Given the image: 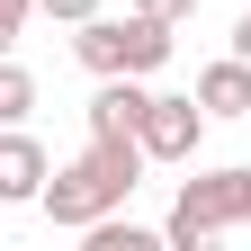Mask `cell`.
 Listing matches in <instances>:
<instances>
[{
	"mask_svg": "<svg viewBox=\"0 0 251 251\" xmlns=\"http://www.w3.org/2000/svg\"><path fill=\"white\" fill-rule=\"evenodd\" d=\"M135 188H144V144L135 135H90L63 171H45V198L36 206L63 233H81V225H99V215H117Z\"/></svg>",
	"mask_w": 251,
	"mask_h": 251,
	"instance_id": "cell-1",
	"label": "cell"
},
{
	"mask_svg": "<svg viewBox=\"0 0 251 251\" xmlns=\"http://www.w3.org/2000/svg\"><path fill=\"white\" fill-rule=\"evenodd\" d=\"M72 54H81V72H135V81H152L171 63V18H152V9H126V18H108V9H90L81 18V36H72Z\"/></svg>",
	"mask_w": 251,
	"mask_h": 251,
	"instance_id": "cell-2",
	"label": "cell"
},
{
	"mask_svg": "<svg viewBox=\"0 0 251 251\" xmlns=\"http://www.w3.org/2000/svg\"><path fill=\"white\" fill-rule=\"evenodd\" d=\"M242 225H251V171H198V179H179V198L162 215V242L198 251V242L242 233Z\"/></svg>",
	"mask_w": 251,
	"mask_h": 251,
	"instance_id": "cell-3",
	"label": "cell"
},
{
	"mask_svg": "<svg viewBox=\"0 0 251 251\" xmlns=\"http://www.w3.org/2000/svg\"><path fill=\"white\" fill-rule=\"evenodd\" d=\"M206 108H198V90H152L144 99V126H135V144H144V162H188V152H198V135H206Z\"/></svg>",
	"mask_w": 251,
	"mask_h": 251,
	"instance_id": "cell-4",
	"label": "cell"
},
{
	"mask_svg": "<svg viewBox=\"0 0 251 251\" xmlns=\"http://www.w3.org/2000/svg\"><path fill=\"white\" fill-rule=\"evenodd\" d=\"M45 144L27 135V126H0V206H36L45 198Z\"/></svg>",
	"mask_w": 251,
	"mask_h": 251,
	"instance_id": "cell-5",
	"label": "cell"
},
{
	"mask_svg": "<svg viewBox=\"0 0 251 251\" xmlns=\"http://www.w3.org/2000/svg\"><path fill=\"white\" fill-rule=\"evenodd\" d=\"M198 108H206V117H251V63H242V54H225V63L198 72Z\"/></svg>",
	"mask_w": 251,
	"mask_h": 251,
	"instance_id": "cell-6",
	"label": "cell"
},
{
	"mask_svg": "<svg viewBox=\"0 0 251 251\" xmlns=\"http://www.w3.org/2000/svg\"><path fill=\"white\" fill-rule=\"evenodd\" d=\"M81 242H90V251H152V233H144L126 206H117V215H99V225H81Z\"/></svg>",
	"mask_w": 251,
	"mask_h": 251,
	"instance_id": "cell-7",
	"label": "cell"
},
{
	"mask_svg": "<svg viewBox=\"0 0 251 251\" xmlns=\"http://www.w3.org/2000/svg\"><path fill=\"white\" fill-rule=\"evenodd\" d=\"M27 108H36V72L0 54V126H27Z\"/></svg>",
	"mask_w": 251,
	"mask_h": 251,
	"instance_id": "cell-8",
	"label": "cell"
},
{
	"mask_svg": "<svg viewBox=\"0 0 251 251\" xmlns=\"http://www.w3.org/2000/svg\"><path fill=\"white\" fill-rule=\"evenodd\" d=\"M27 18H36V0H0V54L18 45V27H27Z\"/></svg>",
	"mask_w": 251,
	"mask_h": 251,
	"instance_id": "cell-9",
	"label": "cell"
},
{
	"mask_svg": "<svg viewBox=\"0 0 251 251\" xmlns=\"http://www.w3.org/2000/svg\"><path fill=\"white\" fill-rule=\"evenodd\" d=\"M36 9H45V18H63V27H81L90 9H99V0H36Z\"/></svg>",
	"mask_w": 251,
	"mask_h": 251,
	"instance_id": "cell-10",
	"label": "cell"
},
{
	"mask_svg": "<svg viewBox=\"0 0 251 251\" xmlns=\"http://www.w3.org/2000/svg\"><path fill=\"white\" fill-rule=\"evenodd\" d=\"M135 9H152V18H171V27H179L188 9H198V0H135Z\"/></svg>",
	"mask_w": 251,
	"mask_h": 251,
	"instance_id": "cell-11",
	"label": "cell"
},
{
	"mask_svg": "<svg viewBox=\"0 0 251 251\" xmlns=\"http://www.w3.org/2000/svg\"><path fill=\"white\" fill-rule=\"evenodd\" d=\"M233 54H242V63H251V9H242V27H233Z\"/></svg>",
	"mask_w": 251,
	"mask_h": 251,
	"instance_id": "cell-12",
	"label": "cell"
}]
</instances>
